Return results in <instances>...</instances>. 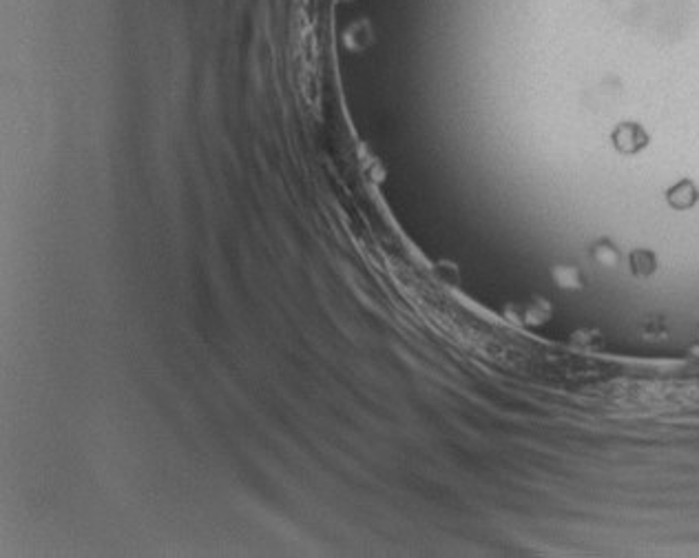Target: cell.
<instances>
[{"label":"cell","mask_w":699,"mask_h":558,"mask_svg":"<svg viewBox=\"0 0 699 558\" xmlns=\"http://www.w3.org/2000/svg\"><path fill=\"white\" fill-rule=\"evenodd\" d=\"M611 142H613V146H615L620 153H624V155H633V153H640L642 148L648 144V135H646V131H644V129H642L640 124H635V122H622V124H617V126L613 129Z\"/></svg>","instance_id":"cell-1"},{"label":"cell","mask_w":699,"mask_h":558,"mask_svg":"<svg viewBox=\"0 0 699 558\" xmlns=\"http://www.w3.org/2000/svg\"><path fill=\"white\" fill-rule=\"evenodd\" d=\"M697 197H699V191L691 179H682V182H677L673 188H668V193H666L668 204H671L675 211H688V208H693Z\"/></svg>","instance_id":"cell-2"},{"label":"cell","mask_w":699,"mask_h":558,"mask_svg":"<svg viewBox=\"0 0 699 558\" xmlns=\"http://www.w3.org/2000/svg\"><path fill=\"white\" fill-rule=\"evenodd\" d=\"M660 262H657V255L653 251H646V248H635V251L628 255V268L635 277H651Z\"/></svg>","instance_id":"cell-3"},{"label":"cell","mask_w":699,"mask_h":558,"mask_svg":"<svg viewBox=\"0 0 699 558\" xmlns=\"http://www.w3.org/2000/svg\"><path fill=\"white\" fill-rule=\"evenodd\" d=\"M591 255L597 264H602V266H617L620 264V251L608 242V239H600V242H595L593 248H591Z\"/></svg>","instance_id":"cell-4"},{"label":"cell","mask_w":699,"mask_h":558,"mask_svg":"<svg viewBox=\"0 0 699 558\" xmlns=\"http://www.w3.org/2000/svg\"><path fill=\"white\" fill-rule=\"evenodd\" d=\"M553 279L562 288H580L582 286V275L575 266H555L553 268Z\"/></svg>","instance_id":"cell-5"}]
</instances>
